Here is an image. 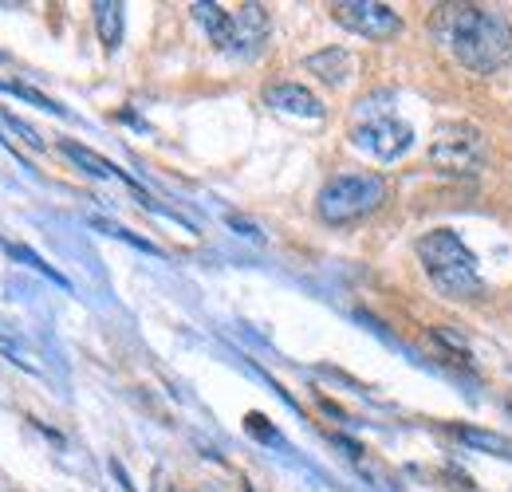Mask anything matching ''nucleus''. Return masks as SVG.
Masks as SVG:
<instances>
[{"mask_svg": "<svg viewBox=\"0 0 512 492\" xmlns=\"http://www.w3.org/2000/svg\"><path fill=\"white\" fill-rule=\"evenodd\" d=\"M430 32L465 71L493 75L512 60V24L493 8H477V4L438 8Z\"/></svg>", "mask_w": 512, "mask_h": 492, "instance_id": "f257e3e1", "label": "nucleus"}, {"mask_svg": "<svg viewBox=\"0 0 512 492\" xmlns=\"http://www.w3.org/2000/svg\"><path fill=\"white\" fill-rule=\"evenodd\" d=\"M418 260L434 288L449 300H477L485 292V280L477 272V256L465 248V241L453 229H434L418 241Z\"/></svg>", "mask_w": 512, "mask_h": 492, "instance_id": "f03ea898", "label": "nucleus"}, {"mask_svg": "<svg viewBox=\"0 0 512 492\" xmlns=\"http://www.w3.org/2000/svg\"><path fill=\"white\" fill-rule=\"evenodd\" d=\"M193 20L209 32V40L229 56H256L268 36V12L260 4L221 8V4H193Z\"/></svg>", "mask_w": 512, "mask_h": 492, "instance_id": "7ed1b4c3", "label": "nucleus"}, {"mask_svg": "<svg viewBox=\"0 0 512 492\" xmlns=\"http://www.w3.org/2000/svg\"><path fill=\"white\" fill-rule=\"evenodd\" d=\"M386 201V182L379 174H335L316 197V213L327 225H351L371 217Z\"/></svg>", "mask_w": 512, "mask_h": 492, "instance_id": "20e7f679", "label": "nucleus"}, {"mask_svg": "<svg viewBox=\"0 0 512 492\" xmlns=\"http://www.w3.org/2000/svg\"><path fill=\"white\" fill-rule=\"evenodd\" d=\"M430 162L442 174L473 178L489 162V142L473 123H442L434 130V142H430Z\"/></svg>", "mask_w": 512, "mask_h": 492, "instance_id": "39448f33", "label": "nucleus"}, {"mask_svg": "<svg viewBox=\"0 0 512 492\" xmlns=\"http://www.w3.org/2000/svg\"><path fill=\"white\" fill-rule=\"evenodd\" d=\"M351 142L359 150H367L371 158H379V162H394V158H402L410 150L414 130L402 123V119H394L390 111H379V115L363 119V123L351 130Z\"/></svg>", "mask_w": 512, "mask_h": 492, "instance_id": "423d86ee", "label": "nucleus"}, {"mask_svg": "<svg viewBox=\"0 0 512 492\" xmlns=\"http://www.w3.org/2000/svg\"><path fill=\"white\" fill-rule=\"evenodd\" d=\"M331 16L367 40H386L402 28V16L379 0H343V4H331Z\"/></svg>", "mask_w": 512, "mask_h": 492, "instance_id": "0eeeda50", "label": "nucleus"}, {"mask_svg": "<svg viewBox=\"0 0 512 492\" xmlns=\"http://www.w3.org/2000/svg\"><path fill=\"white\" fill-rule=\"evenodd\" d=\"M264 103L284 111V115H300V119H323V103L300 83H276L264 91Z\"/></svg>", "mask_w": 512, "mask_h": 492, "instance_id": "6e6552de", "label": "nucleus"}, {"mask_svg": "<svg viewBox=\"0 0 512 492\" xmlns=\"http://www.w3.org/2000/svg\"><path fill=\"white\" fill-rule=\"evenodd\" d=\"M60 150H64L75 166H83L87 174H95V178H111V182H123V185H130L134 193H142V185L134 182L127 170H119L115 162H107L103 154H95V150H87V146H79V142H60Z\"/></svg>", "mask_w": 512, "mask_h": 492, "instance_id": "1a4fd4ad", "label": "nucleus"}, {"mask_svg": "<svg viewBox=\"0 0 512 492\" xmlns=\"http://www.w3.org/2000/svg\"><path fill=\"white\" fill-rule=\"evenodd\" d=\"M304 67H308L312 75H320L323 83H331V87H339V83L351 79V56H347L343 48H323L316 56H308Z\"/></svg>", "mask_w": 512, "mask_h": 492, "instance_id": "9d476101", "label": "nucleus"}, {"mask_svg": "<svg viewBox=\"0 0 512 492\" xmlns=\"http://www.w3.org/2000/svg\"><path fill=\"white\" fill-rule=\"evenodd\" d=\"M95 28H99V40L107 52H115L123 44V4H107L99 0L95 4Z\"/></svg>", "mask_w": 512, "mask_h": 492, "instance_id": "9b49d317", "label": "nucleus"}, {"mask_svg": "<svg viewBox=\"0 0 512 492\" xmlns=\"http://www.w3.org/2000/svg\"><path fill=\"white\" fill-rule=\"evenodd\" d=\"M453 437H461L465 445H473V449H485V453H497V457H505L512 461V441L509 437H501V433H485V430H469V426H453Z\"/></svg>", "mask_w": 512, "mask_h": 492, "instance_id": "f8f14e48", "label": "nucleus"}, {"mask_svg": "<svg viewBox=\"0 0 512 492\" xmlns=\"http://www.w3.org/2000/svg\"><path fill=\"white\" fill-rule=\"evenodd\" d=\"M4 252H8L12 260H24L28 268H36L40 276H48L52 284H60V288H67V280H64V276H60V272H56L52 264H44V260H40V256H36V252H32V248H28V245H12V241H4Z\"/></svg>", "mask_w": 512, "mask_h": 492, "instance_id": "ddd939ff", "label": "nucleus"}, {"mask_svg": "<svg viewBox=\"0 0 512 492\" xmlns=\"http://www.w3.org/2000/svg\"><path fill=\"white\" fill-rule=\"evenodd\" d=\"M0 91H8V95H20V99H28V103H36V107H44V111H56V115H67L60 103H52L48 95H40V91H32V87H24V83H12V79H0Z\"/></svg>", "mask_w": 512, "mask_h": 492, "instance_id": "4468645a", "label": "nucleus"}, {"mask_svg": "<svg viewBox=\"0 0 512 492\" xmlns=\"http://www.w3.org/2000/svg\"><path fill=\"white\" fill-rule=\"evenodd\" d=\"M4 123L12 126V130H16V134H24V142H28V146H36V150H40V146H44V138H40V134H36V130H32V126L24 123V119H16V115H8V111H4Z\"/></svg>", "mask_w": 512, "mask_h": 492, "instance_id": "2eb2a0df", "label": "nucleus"}, {"mask_svg": "<svg viewBox=\"0 0 512 492\" xmlns=\"http://www.w3.org/2000/svg\"><path fill=\"white\" fill-rule=\"evenodd\" d=\"M229 225H233V229H241L245 237H253V241H260V233H256V229L249 225V221H241V217H229Z\"/></svg>", "mask_w": 512, "mask_h": 492, "instance_id": "dca6fc26", "label": "nucleus"}]
</instances>
